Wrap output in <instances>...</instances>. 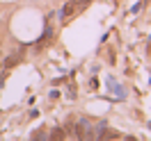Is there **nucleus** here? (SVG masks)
Masks as SVG:
<instances>
[{
	"instance_id": "obj_1",
	"label": "nucleus",
	"mask_w": 151,
	"mask_h": 141,
	"mask_svg": "<svg viewBox=\"0 0 151 141\" xmlns=\"http://www.w3.org/2000/svg\"><path fill=\"white\" fill-rule=\"evenodd\" d=\"M64 137H66V130H64V128H55V130L48 132V139H53V141H60V139H64Z\"/></svg>"
},
{
	"instance_id": "obj_2",
	"label": "nucleus",
	"mask_w": 151,
	"mask_h": 141,
	"mask_svg": "<svg viewBox=\"0 0 151 141\" xmlns=\"http://www.w3.org/2000/svg\"><path fill=\"white\" fill-rule=\"evenodd\" d=\"M32 139L35 141H41V139H48V132H44V130H37L35 134H32Z\"/></svg>"
},
{
	"instance_id": "obj_3",
	"label": "nucleus",
	"mask_w": 151,
	"mask_h": 141,
	"mask_svg": "<svg viewBox=\"0 0 151 141\" xmlns=\"http://www.w3.org/2000/svg\"><path fill=\"white\" fill-rule=\"evenodd\" d=\"M87 2H89V0H87Z\"/></svg>"
}]
</instances>
